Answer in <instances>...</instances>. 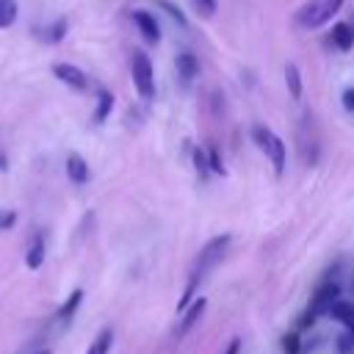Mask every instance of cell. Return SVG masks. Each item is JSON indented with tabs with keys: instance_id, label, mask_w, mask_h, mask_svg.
<instances>
[{
	"instance_id": "cell-23",
	"label": "cell",
	"mask_w": 354,
	"mask_h": 354,
	"mask_svg": "<svg viewBox=\"0 0 354 354\" xmlns=\"http://www.w3.org/2000/svg\"><path fill=\"white\" fill-rule=\"evenodd\" d=\"M158 3L166 8V14H169L171 19H177L180 25H185V17H183V11H180V8H174V6H171V3H166V0H158Z\"/></svg>"
},
{
	"instance_id": "cell-18",
	"label": "cell",
	"mask_w": 354,
	"mask_h": 354,
	"mask_svg": "<svg viewBox=\"0 0 354 354\" xmlns=\"http://www.w3.org/2000/svg\"><path fill=\"white\" fill-rule=\"evenodd\" d=\"M191 6L196 8V14H199V17H205V19H207V17H213V14H216L218 0H191Z\"/></svg>"
},
{
	"instance_id": "cell-21",
	"label": "cell",
	"mask_w": 354,
	"mask_h": 354,
	"mask_svg": "<svg viewBox=\"0 0 354 354\" xmlns=\"http://www.w3.org/2000/svg\"><path fill=\"white\" fill-rule=\"evenodd\" d=\"M282 351L285 354H299V335L296 332H290V335L282 337Z\"/></svg>"
},
{
	"instance_id": "cell-20",
	"label": "cell",
	"mask_w": 354,
	"mask_h": 354,
	"mask_svg": "<svg viewBox=\"0 0 354 354\" xmlns=\"http://www.w3.org/2000/svg\"><path fill=\"white\" fill-rule=\"evenodd\" d=\"M207 166H210V171L224 174V163H221V155H218L216 147H210V152H207Z\"/></svg>"
},
{
	"instance_id": "cell-25",
	"label": "cell",
	"mask_w": 354,
	"mask_h": 354,
	"mask_svg": "<svg viewBox=\"0 0 354 354\" xmlns=\"http://www.w3.org/2000/svg\"><path fill=\"white\" fill-rule=\"evenodd\" d=\"M241 351V340L238 337H232L230 343H227V348H224V354H238Z\"/></svg>"
},
{
	"instance_id": "cell-11",
	"label": "cell",
	"mask_w": 354,
	"mask_h": 354,
	"mask_svg": "<svg viewBox=\"0 0 354 354\" xmlns=\"http://www.w3.org/2000/svg\"><path fill=\"white\" fill-rule=\"evenodd\" d=\"M332 44H335L337 50L348 53V50L354 47V25H348V22H337V25L332 28Z\"/></svg>"
},
{
	"instance_id": "cell-2",
	"label": "cell",
	"mask_w": 354,
	"mask_h": 354,
	"mask_svg": "<svg viewBox=\"0 0 354 354\" xmlns=\"http://www.w3.org/2000/svg\"><path fill=\"white\" fill-rule=\"evenodd\" d=\"M252 141L257 144L260 152H266V158L274 166V174H282L285 171V163H288V147H285V141L271 127H266L260 122L252 124Z\"/></svg>"
},
{
	"instance_id": "cell-12",
	"label": "cell",
	"mask_w": 354,
	"mask_h": 354,
	"mask_svg": "<svg viewBox=\"0 0 354 354\" xmlns=\"http://www.w3.org/2000/svg\"><path fill=\"white\" fill-rule=\"evenodd\" d=\"M41 263H44V238H41V235H36V238L30 241V246H28V254H25V266L36 271Z\"/></svg>"
},
{
	"instance_id": "cell-13",
	"label": "cell",
	"mask_w": 354,
	"mask_h": 354,
	"mask_svg": "<svg viewBox=\"0 0 354 354\" xmlns=\"http://www.w3.org/2000/svg\"><path fill=\"white\" fill-rule=\"evenodd\" d=\"M111 343H113V329L105 326V329H100L97 337L88 343V351H86V354H108V351H111Z\"/></svg>"
},
{
	"instance_id": "cell-6",
	"label": "cell",
	"mask_w": 354,
	"mask_h": 354,
	"mask_svg": "<svg viewBox=\"0 0 354 354\" xmlns=\"http://www.w3.org/2000/svg\"><path fill=\"white\" fill-rule=\"evenodd\" d=\"M326 315H332L335 321H340V326L346 329V343L343 346H351L354 343V304L351 301H346V299H337L332 307H329V313Z\"/></svg>"
},
{
	"instance_id": "cell-10",
	"label": "cell",
	"mask_w": 354,
	"mask_h": 354,
	"mask_svg": "<svg viewBox=\"0 0 354 354\" xmlns=\"http://www.w3.org/2000/svg\"><path fill=\"white\" fill-rule=\"evenodd\" d=\"M205 307H207V299H202V296H196L185 310H183V321H180V329H177V335H185L199 318H202V313H205Z\"/></svg>"
},
{
	"instance_id": "cell-19",
	"label": "cell",
	"mask_w": 354,
	"mask_h": 354,
	"mask_svg": "<svg viewBox=\"0 0 354 354\" xmlns=\"http://www.w3.org/2000/svg\"><path fill=\"white\" fill-rule=\"evenodd\" d=\"M64 33H66V19H58L55 25L47 28V36H44V39H47V41H61Z\"/></svg>"
},
{
	"instance_id": "cell-26",
	"label": "cell",
	"mask_w": 354,
	"mask_h": 354,
	"mask_svg": "<svg viewBox=\"0 0 354 354\" xmlns=\"http://www.w3.org/2000/svg\"><path fill=\"white\" fill-rule=\"evenodd\" d=\"M11 224H14V213H3V216H0V230H3V227H11Z\"/></svg>"
},
{
	"instance_id": "cell-8",
	"label": "cell",
	"mask_w": 354,
	"mask_h": 354,
	"mask_svg": "<svg viewBox=\"0 0 354 354\" xmlns=\"http://www.w3.org/2000/svg\"><path fill=\"white\" fill-rule=\"evenodd\" d=\"M174 66H177V75H180L183 86H191V83H194V77L199 75V61H196V55H194V53H188V50L177 55Z\"/></svg>"
},
{
	"instance_id": "cell-15",
	"label": "cell",
	"mask_w": 354,
	"mask_h": 354,
	"mask_svg": "<svg viewBox=\"0 0 354 354\" xmlns=\"http://www.w3.org/2000/svg\"><path fill=\"white\" fill-rule=\"evenodd\" d=\"M111 108H113V94H111L108 88H100V91H97L94 122H97V124H100V122H105V119H108V113H111Z\"/></svg>"
},
{
	"instance_id": "cell-22",
	"label": "cell",
	"mask_w": 354,
	"mask_h": 354,
	"mask_svg": "<svg viewBox=\"0 0 354 354\" xmlns=\"http://www.w3.org/2000/svg\"><path fill=\"white\" fill-rule=\"evenodd\" d=\"M194 163H196V171H199V177H205L210 166H207V158H205V152H202V149H196V152H194Z\"/></svg>"
},
{
	"instance_id": "cell-16",
	"label": "cell",
	"mask_w": 354,
	"mask_h": 354,
	"mask_svg": "<svg viewBox=\"0 0 354 354\" xmlns=\"http://www.w3.org/2000/svg\"><path fill=\"white\" fill-rule=\"evenodd\" d=\"M17 14H19L17 0H0V28H11L17 22Z\"/></svg>"
},
{
	"instance_id": "cell-27",
	"label": "cell",
	"mask_w": 354,
	"mask_h": 354,
	"mask_svg": "<svg viewBox=\"0 0 354 354\" xmlns=\"http://www.w3.org/2000/svg\"><path fill=\"white\" fill-rule=\"evenodd\" d=\"M36 354H50V351H47V348H41V351H36Z\"/></svg>"
},
{
	"instance_id": "cell-17",
	"label": "cell",
	"mask_w": 354,
	"mask_h": 354,
	"mask_svg": "<svg viewBox=\"0 0 354 354\" xmlns=\"http://www.w3.org/2000/svg\"><path fill=\"white\" fill-rule=\"evenodd\" d=\"M80 301H83V290L77 288V290H72V293H69V299H66V301H64V307L58 310V318H61V321H69V318H72V313L80 307Z\"/></svg>"
},
{
	"instance_id": "cell-5",
	"label": "cell",
	"mask_w": 354,
	"mask_h": 354,
	"mask_svg": "<svg viewBox=\"0 0 354 354\" xmlns=\"http://www.w3.org/2000/svg\"><path fill=\"white\" fill-rule=\"evenodd\" d=\"M53 75L66 83L69 88H77V91H86L88 88V75L83 69H77L75 64H53Z\"/></svg>"
},
{
	"instance_id": "cell-4",
	"label": "cell",
	"mask_w": 354,
	"mask_h": 354,
	"mask_svg": "<svg viewBox=\"0 0 354 354\" xmlns=\"http://www.w3.org/2000/svg\"><path fill=\"white\" fill-rule=\"evenodd\" d=\"M337 299H340V285H337V282H332V279H326V282H324V285H318V290L313 293L307 315H313V318L326 315V313H329V307H332Z\"/></svg>"
},
{
	"instance_id": "cell-1",
	"label": "cell",
	"mask_w": 354,
	"mask_h": 354,
	"mask_svg": "<svg viewBox=\"0 0 354 354\" xmlns=\"http://www.w3.org/2000/svg\"><path fill=\"white\" fill-rule=\"evenodd\" d=\"M343 3H346V0H307V3H301V6L296 8L293 22H296L299 28H304V30H315V28L326 25V22L343 8Z\"/></svg>"
},
{
	"instance_id": "cell-3",
	"label": "cell",
	"mask_w": 354,
	"mask_h": 354,
	"mask_svg": "<svg viewBox=\"0 0 354 354\" xmlns=\"http://www.w3.org/2000/svg\"><path fill=\"white\" fill-rule=\"evenodd\" d=\"M130 75H133V86L138 91L141 100H152L155 97V69L147 53L133 50L130 55Z\"/></svg>"
},
{
	"instance_id": "cell-9",
	"label": "cell",
	"mask_w": 354,
	"mask_h": 354,
	"mask_svg": "<svg viewBox=\"0 0 354 354\" xmlns=\"http://www.w3.org/2000/svg\"><path fill=\"white\" fill-rule=\"evenodd\" d=\"M66 177L72 183H77V185H83L88 180V163H86L83 155H77V152H69L66 155Z\"/></svg>"
},
{
	"instance_id": "cell-14",
	"label": "cell",
	"mask_w": 354,
	"mask_h": 354,
	"mask_svg": "<svg viewBox=\"0 0 354 354\" xmlns=\"http://www.w3.org/2000/svg\"><path fill=\"white\" fill-rule=\"evenodd\" d=\"M285 86L293 100H301V72L296 64H285Z\"/></svg>"
},
{
	"instance_id": "cell-24",
	"label": "cell",
	"mask_w": 354,
	"mask_h": 354,
	"mask_svg": "<svg viewBox=\"0 0 354 354\" xmlns=\"http://www.w3.org/2000/svg\"><path fill=\"white\" fill-rule=\"evenodd\" d=\"M343 105H346V111H351V113H354V86L343 94Z\"/></svg>"
},
{
	"instance_id": "cell-7",
	"label": "cell",
	"mask_w": 354,
	"mask_h": 354,
	"mask_svg": "<svg viewBox=\"0 0 354 354\" xmlns=\"http://www.w3.org/2000/svg\"><path fill=\"white\" fill-rule=\"evenodd\" d=\"M133 22H136V28L141 30V36L149 41V44H158L160 41V25H158V19L149 14V11H133Z\"/></svg>"
}]
</instances>
